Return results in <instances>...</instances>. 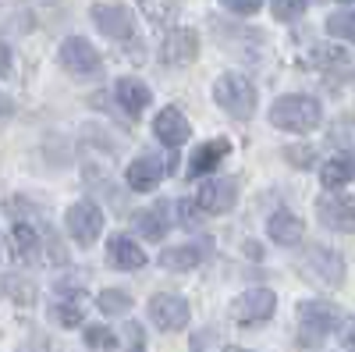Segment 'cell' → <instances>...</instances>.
Returning <instances> with one entry per match:
<instances>
[{
  "instance_id": "5",
  "label": "cell",
  "mask_w": 355,
  "mask_h": 352,
  "mask_svg": "<svg viewBox=\"0 0 355 352\" xmlns=\"http://www.w3.org/2000/svg\"><path fill=\"white\" fill-rule=\"evenodd\" d=\"M277 310V296L274 288H245L239 299L227 306V317L234 324H263V320H270Z\"/></svg>"
},
{
  "instance_id": "30",
  "label": "cell",
  "mask_w": 355,
  "mask_h": 352,
  "mask_svg": "<svg viewBox=\"0 0 355 352\" xmlns=\"http://www.w3.org/2000/svg\"><path fill=\"white\" fill-rule=\"evenodd\" d=\"M220 4L231 11V15H256L263 8V0H220Z\"/></svg>"
},
{
  "instance_id": "25",
  "label": "cell",
  "mask_w": 355,
  "mask_h": 352,
  "mask_svg": "<svg viewBox=\"0 0 355 352\" xmlns=\"http://www.w3.org/2000/svg\"><path fill=\"white\" fill-rule=\"evenodd\" d=\"M96 306H100L103 313L117 317V313H128V310H132V296H128V292H121V288H107V292H100Z\"/></svg>"
},
{
  "instance_id": "16",
  "label": "cell",
  "mask_w": 355,
  "mask_h": 352,
  "mask_svg": "<svg viewBox=\"0 0 355 352\" xmlns=\"http://www.w3.org/2000/svg\"><path fill=\"white\" fill-rule=\"evenodd\" d=\"M114 97H117V103H121L125 114H142L146 107H150V100H153L150 85L139 82V78H117Z\"/></svg>"
},
{
  "instance_id": "6",
  "label": "cell",
  "mask_w": 355,
  "mask_h": 352,
  "mask_svg": "<svg viewBox=\"0 0 355 352\" xmlns=\"http://www.w3.org/2000/svg\"><path fill=\"white\" fill-rule=\"evenodd\" d=\"M64 228H68V235L82 249H89L100 239V231H103V210L96 207V203H89V199L71 203L68 214H64Z\"/></svg>"
},
{
  "instance_id": "23",
  "label": "cell",
  "mask_w": 355,
  "mask_h": 352,
  "mask_svg": "<svg viewBox=\"0 0 355 352\" xmlns=\"http://www.w3.org/2000/svg\"><path fill=\"white\" fill-rule=\"evenodd\" d=\"M139 11L146 15V22L153 25H174L178 18V0H139Z\"/></svg>"
},
{
  "instance_id": "18",
  "label": "cell",
  "mask_w": 355,
  "mask_h": 352,
  "mask_svg": "<svg viewBox=\"0 0 355 352\" xmlns=\"http://www.w3.org/2000/svg\"><path fill=\"white\" fill-rule=\"evenodd\" d=\"M355 178V150H348V153H338V157H331L327 164L320 167V185L323 189H341V185H348Z\"/></svg>"
},
{
  "instance_id": "2",
  "label": "cell",
  "mask_w": 355,
  "mask_h": 352,
  "mask_svg": "<svg viewBox=\"0 0 355 352\" xmlns=\"http://www.w3.org/2000/svg\"><path fill=\"white\" fill-rule=\"evenodd\" d=\"M214 100L231 117H252V110H256V85L245 75L227 72V75H220L214 82Z\"/></svg>"
},
{
  "instance_id": "31",
  "label": "cell",
  "mask_w": 355,
  "mask_h": 352,
  "mask_svg": "<svg viewBox=\"0 0 355 352\" xmlns=\"http://www.w3.org/2000/svg\"><path fill=\"white\" fill-rule=\"evenodd\" d=\"M338 335H341V342H345L348 349H355V320H352V317H345V320H341Z\"/></svg>"
},
{
  "instance_id": "4",
  "label": "cell",
  "mask_w": 355,
  "mask_h": 352,
  "mask_svg": "<svg viewBox=\"0 0 355 352\" xmlns=\"http://www.w3.org/2000/svg\"><path fill=\"white\" fill-rule=\"evenodd\" d=\"M174 164H178L174 150H164V153H157V157H139V160L128 164L125 182H128V189H135V192H153V189L167 178V174L174 171Z\"/></svg>"
},
{
  "instance_id": "22",
  "label": "cell",
  "mask_w": 355,
  "mask_h": 352,
  "mask_svg": "<svg viewBox=\"0 0 355 352\" xmlns=\"http://www.w3.org/2000/svg\"><path fill=\"white\" fill-rule=\"evenodd\" d=\"M53 317L61 320L64 328H78V324H82V296H78L71 285L61 288V303L53 306Z\"/></svg>"
},
{
  "instance_id": "7",
  "label": "cell",
  "mask_w": 355,
  "mask_h": 352,
  "mask_svg": "<svg viewBox=\"0 0 355 352\" xmlns=\"http://www.w3.org/2000/svg\"><path fill=\"white\" fill-rule=\"evenodd\" d=\"M341 320H345V317H341L334 306H327V303H302V306H299V331H302V342H306V345L334 335V331L341 328Z\"/></svg>"
},
{
  "instance_id": "8",
  "label": "cell",
  "mask_w": 355,
  "mask_h": 352,
  "mask_svg": "<svg viewBox=\"0 0 355 352\" xmlns=\"http://www.w3.org/2000/svg\"><path fill=\"white\" fill-rule=\"evenodd\" d=\"M189 303L182 296H174V292H157V296L150 299V320L160 328V331H182L189 324Z\"/></svg>"
},
{
  "instance_id": "27",
  "label": "cell",
  "mask_w": 355,
  "mask_h": 352,
  "mask_svg": "<svg viewBox=\"0 0 355 352\" xmlns=\"http://www.w3.org/2000/svg\"><path fill=\"white\" fill-rule=\"evenodd\" d=\"M82 335H85V345H89V349H100V352H110V349L117 345L114 331H110V328H100V324H93V328H85Z\"/></svg>"
},
{
  "instance_id": "10",
  "label": "cell",
  "mask_w": 355,
  "mask_h": 352,
  "mask_svg": "<svg viewBox=\"0 0 355 352\" xmlns=\"http://www.w3.org/2000/svg\"><path fill=\"white\" fill-rule=\"evenodd\" d=\"M196 53H199V36L192 33V28H171V33L164 36V43H160V61L174 65V68L192 65Z\"/></svg>"
},
{
  "instance_id": "34",
  "label": "cell",
  "mask_w": 355,
  "mask_h": 352,
  "mask_svg": "<svg viewBox=\"0 0 355 352\" xmlns=\"http://www.w3.org/2000/svg\"><path fill=\"white\" fill-rule=\"evenodd\" d=\"M338 4H355V0H338Z\"/></svg>"
},
{
  "instance_id": "20",
  "label": "cell",
  "mask_w": 355,
  "mask_h": 352,
  "mask_svg": "<svg viewBox=\"0 0 355 352\" xmlns=\"http://www.w3.org/2000/svg\"><path fill=\"white\" fill-rule=\"evenodd\" d=\"M8 242H11V253H15L18 260H36V256H40V231H36L33 224H25V221H18V224L11 228Z\"/></svg>"
},
{
  "instance_id": "14",
  "label": "cell",
  "mask_w": 355,
  "mask_h": 352,
  "mask_svg": "<svg viewBox=\"0 0 355 352\" xmlns=\"http://www.w3.org/2000/svg\"><path fill=\"white\" fill-rule=\"evenodd\" d=\"M231 153V142L227 139H210V142H202L196 146V153L189 160V178H206V174H214L217 164Z\"/></svg>"
},
{
  "instance_id": "33",
  "label": "cell",
  "mask_w": 355,
  "mask_h": 352,
  "mask_svg": "<svg viewBox=\"0 0 355 352\" xmlns=\"http://www.w3.org/2000/svg\"><path fill=\"white\" fill-rule=\"evenodd\" d=\"M18 352H50V345H46V338H43V335H33V338H28Z\"/></svg>"
},
{
  "instance_id": "13",
  "label": "cell",
  "mask_w": 355,
  "mask_h": 352,
  "mask_svg": "<svg viewBox=\"0 0 355 352\" xmlns=\"http://www.w3.org/2000/svg\"><path fill=\"white\" fill-rule=\"evenodd\" d=\"M316 214L331 231H355V199L352 196H323L316 203Z\"/></svg>"
},
{
  "instance_id": "11",
  "label": "cell",
  "mask_w": 355,
  "mask_h": 352,
  "mask_svg": "<svg viewBox=\"0 0 355 352\" xmlns=\"http://www.w3.org/2000/svg\"><path fill=\"white\" fill-rule=\"evenodd\" d=\"M234 199H239V185L231 178H206L199 185V196H196V203L206 214H227L234 207Z\"/></svg>"
},
{
  "instance_id": "26",
  "label": "cell",
  "mask_w": 355,
  "mask_h": 352,
  "mask_svg": "<svg viewBox=\"0 0 355 352\" xmlns=\"http://www.w3.org/2000/svg\"><path fill=\"white\" fill-rule=\"evenodd\" d=\"M313 0H270V11L277 22H295V18H302L309 11Z\"/></svg>"
},
{
  "instance_id": "12",
  "label": "cell",
  "mask_w": 355,
  "mask_h": 352,
  "mask_svg": "<svg viewBox=\"0 0 355 352\" xmlns=\"http://www.w3.org/2000/svg\"><path fill=\"white\" fill-rule=\"evenodd\" d=\"M153 135L167 146V150H174V146L189 142L192 125H189V117H185L182 110H178V107H164V110L153 117Z\"/></svg>"
},
{
  "instance_id": "29",
  "label": "cell",
  "mask_w": 355,
  "mask_h": 352,
  "mask_svg": "<svg viewBox=\"0 0 355 352\" xmlns=\"http://www.w3.org/2000/svg\"><path fill=\"white\" fill-rule=\"evenodd\" d=\"M174 210H178V221L189 224V228H196V224L202 221V214H206L196 199H178V203H174Z\"/></svg>"
},
{
  "instance_id": "19",
  "label": "cell",
  "mask_w": 355,
  "mask_h": 352,
  "mask_svg": "<svg viewBox=\"0 0 355 352\" xmlns=\"http://www.w3.org/2000/svg\"><path fill=\"white\" fill-rule=\"evenodd\" d=\"M202 256H206V246H196V242L171 246V249L160 253V267L164 271H192V267H199V263H202Z\"/></svg>"
},
{
  "instance_id": "35",
  "label": "cell",
  "mask_w": 355,
  "mask_h": 352,
  "mask_svg": "<svg viewBox=\"0 0 355 352\" xmlns=\"http://www.w3.org/2000/svg\"><path fill=\"white\" fill-rule=\"evenodd\" d=\"M239 352H249V349H239Z\"/></svg>"
},
{
  "instance_id": "17",
  "label": "cell",
  "mask_w": 355,
  "mask_h": 352,
  "mask_svg": "<svg viewBox=\"0 0 355 352\" xmlns=\"http://www.w3.org/2000/svg\"><path fill=\"white\" fill-rule=\"evenodd\" d=\"M302 231H306V224L288 210H277V214H270V221H266V235H270V242H277V246H299Z\"/></svg>"
},
{
  "instance_id": "3",
  "label": "cell",
  "mask_w": 355,
  "mask_h": 352,
  "mask_svg": "<svg viewBox=\"0 0 355 352\" xmlns=\"http://www.w3.org/2000/svg\"><path fill=\"white\" fill-rule=\"evenodd\" d=\"M57 61H61V68L68 75H75V78H96L103 72V57L82 36H68L61 43V50H57Z\"/></svg>"
},
{
  "instance_id": "21",
  "label": "cell",
  "mask_w": 355,
  "mask_h": 352,
  "mask_svg": "<svg viewBox=\"0 0 355 352\" xmlns=\"http://www.w3.org/2000/svg\"><path fill=\"white\" fill-rule=\"evenodd\" d=\"M135 231H142V239H150V242H160L164 231H167V210L164 207L139 210L135 214Z\"/></svg>"
},
{
  "instance_id": "9",
  "label": "cell",
  "mask_w": 355,
  "mask_h": 352,
  "mask_svg": "<svg viewBox=\"0 0 355 352\" xmlns=\"http://www.w3.org/2000/svg\"><path fill=\"white\" fill-rule=\"evenodd\" d=\"M93 25L110 40H132L135 33V15L121 4H96L93 8Z\"/></svg>"
},
{
  "instance_id": "28",
  "label": "cell",
  "mask_w": 355,
  "mask_h": 352,
  "mask_svg": "<svg viewBox=\"0 0 355 352\" xmlns=\"http://www.w3.org/2000/svg\"><path fill=\"white\" fill-rule=\"evenodd\" d=\"M320 260H313V267H323L327 271V281H341L345 278V267H341V260L334 256V253H327V249H313Z\"/></svg>"
},
{
  "instance_id": "24",
  "label": "cell",
  "mask_w": 355,
  "mask_h": 352,
  "mask_svg": "<svg viewBox=\"0 0 355 352\" xmlns=\"http://www.w3.org/2000/svg\"><path fill=\"white\" fill-rule=\"evenodd\" d=\"M327 33H331L334 40H348V43H355V8H348V11H334V15L327 18Z\"/></svg>"
},
{
  "instance_id": "32",
  "label": "cell",
  "mask_w": 355,
  "mask_h": 352,
  "mask_svg": "<svg viewBox=\"0 0 355 352\" xmlns=\"http://www.w3.org/2000/svg\"><path fill=\"white\" fill-rule=\"evenodd\" d=\"M125 331H128V338H132V349H128V352H146V349H142V345H146V338H142L139 324H132V320H128V324H125Z\"/></svg>"
},
{
  "instance_id": "15",
  "label": "cell",
  "mask_w": 355,
  "mask_h": 352,
  "mask_svg": "<svg viewBox=\"0 0 355 352\" xmlns=\"http://www.w3.org/2000/svg\"><path fill=\"white\" fill-rule=\"evenodd\" d=\"M107 263L114 271H139L146 263V253L135 239H128V235H114L107 242Z\"/></svg>"
},
{
  "instance_id": "1",
  "label": "cell",
  "mask_w": 355,
  "mask_h": 352,
  "mask_svg": "<svg viewBox=\"0 0 355 352\" xmlns=\"http://www.w3.org/2000/svg\"><path fill=\"white\" fill-rule=\"evenodd\" d=\"M323 121V107L316 97H302V93H291V97H281L270 103V125L274 128H284V132H313L320 128Z\"/></svg>"
}]
</instances>
